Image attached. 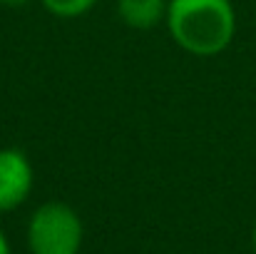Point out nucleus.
I'll return each instance as SVG.
<instances>
[{"label": "nucleus", "instance_id": "obj_1", "mask_svg": "<svg viewBox=\"0 0 256 254\" xmlns=\"http://www.w3.org/2000/svg\"><path fill=\"white\" fill-rule=\"evenodd\" d=\"M164 23L176 48L196 58L224 53L236 35L232 0H170Z\"/></svg>", "mask_w": 256, "mask_h": 254}, {"label": "nucleus", "instance_id": "obj_2", "mask_svg": "<svg viewBox=\"0 0 256 254\" xmlns=\"http://www.w3.org/2000/svg\"><path fill=\"white\" fill-rule=\"evenodd\" d=\"M25 237L30 254H80L85 224L75 207L50 199L30 214Z\"/></svg>", "mask_w": 256, "mask_h": 254}, {"label": "nucleus", "instance_id": "obj_3", "mask_svg": "<svg viewBox=\"0 0 256 254\" xmlns=\"http://www.w3.org/2000/svg\"><path fill=\"white\" fill-rule=\"evenodd\" d=\"M35 184V172L22 150H0V214L15 212L30 197Z\"/></svg>", "mask_w": 256, "mask_h": 254}, {"label": "nucleus", "instance_id": "obj_4", "mask_svg": "<svg viewBox=\"0 0 256 254\" xmlns=\"http://www.w3.org/2000/svg\"><path fill=\"white\" fill-rule=\"evenodd\" d=\"M170 0H117V18L132 30H152L167 20Z\"/></svg>", "mask_w": 256, "mask_h": 254}, {"label": "nucleus", "instance_id": "obj_5", "mask_svg": "<svg viewBox=\"0 0 256 254\" xmlns=\"http://www.w3.org/2000/svg\"><path fill=\"white\" fill-rule=\"evenodd\" d=\"M40 3H42V8H45L50 15L62 18V20L80 18V15L90 13V10L97 5V0H40Z\"/></svg>", "mask_w": 256, "mask_h": 254}, {"label": "nucleus", "instance_id": "obj_6", "mask_svg": "<svg viewBox=\"0 0 256 254\" xmlns=\"http://www.w3.org/2000/svg\"><path fill=\"white\" fill-rule=\"evenodd\" d=\"M32 0H0V5L2 8H25V5H30Z\"/></svg>", "mask_w": 256, "mask_h": 254}, {"label": "nucleus", "instance_id": "obj_7", "mask_svg": "<svg viewBox=\"0 0 256 254\" xmlns=\"http://www.w3.org/2000/svg\"><path fill=\"white\" fill-rule=\"evenodd\" d=\"M0 254H12L10 252V242H8V237L2 234V229H0Z\"/></svg>", "mask_w": 256, "mask_h": 254}, {"label": "nucleus", "instance_id": "obj_8", "mask_svg": "<svg viewBox=\"0 0 256 254\" xmlns=\"http://www.w3.org/2000/svg\"><path fill=\"white\" fill-rule=\"evenodd\" d=\"M252 247H254V252H256V222H254V229H252Z\"/></svg>", "mask_w": 256, "mask_h": 254}]
</instances>
